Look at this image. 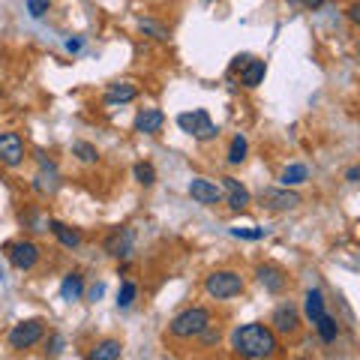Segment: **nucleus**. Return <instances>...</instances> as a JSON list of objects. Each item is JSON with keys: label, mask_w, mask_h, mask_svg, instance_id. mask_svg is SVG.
Returning a JSON list of instances; mask_svg holds the SVG:
<instances>
[{"label": "nucleus", "mask_w": 360, "mask_h": 360, "mask_svg": "<svg viewBox=\"0 0 360 360\" xmlns=\"http://www.w3.org/2000/svg\"><path fill=\"white\" fill-rule=\"evenodd\" d=\"M276 333L267 328L262 321H252V324H240L238 330L231 333V352L238 357L246 360H264V357H274L276 354Z\"/></svg>", "instance_id": "nucleus-1"}, {"label": "nucleus", "mask_w": 360, "mask_h": 360, "mask_svg": "<svg viewBox=\"0 0 360 360\" xmlns=\"http://www.w3.org/2000/svg\"><path fill=\"white\" fill-rule=\"evenodd\" d=\"M207 324H210V312L205 307H189L172 321V328L168 330H172L174 340H193V336H198Z\"/></svg>", "instance_id": "nucleus-2"}, {"label": "nucleus", "mask_w": 360, "mask_h": 360, "mask_svg": "<svg viewBox=\"0 0 360 360\" xmlns=\"http://www.w3.org/2000/svg\"><path fill=\"white\" fill-rule=\"evenodd\" d=\"M205 288H207L210 297L229 300V297H238L243 291V279H240V274H234V270H213V274L205 279Z\"/></svg>", "instance_id": "nucleus-3"}, {"label": "nucleus", "mask_w": 360, "mask_h": 360, "mask_svg": "<svg viewBox=\"0 0 360 360\" xmlns=\"http://www.w3.org/2000/svg\"><path fill=\"white\" fill-rule=\"evenodd\" d=\"M177 127L189 132V135H195L198 141H210V139H217L219 129H217V123L210 120V115L205 108H195V111H184V115H177Z\"/></svg>", "instance_id": "nucleus-4"}, {"label": "nucleus", "mask_w": 360, "mask_h": 360, "mask_svg": "<svg viewBox=\"0 0 360 360\" xmlns=\"http://www.w3.org/2000/svg\"><path fill=\"white\" fill-rule=\"evenodd\" d=\"M45 336V321L42 319H27L18 321L13 330H9V348L15 352H25V348H33Z\"/></svg>", "instance_id": "nucleus-5"}, {"label": "nucleus", "mask_w": 360, "mask_h": 360, "mask_svg": "<svg viewBox=\"0 0 360 360\" xmlns=\"http://www.w3.org/2000/svg\"><path fill=\"white\" fill-rule=\"evenodd\" d=\"M6 258H9V264H13V267L30 270V267H37V262H39V246L33 243V240L6 243Z\"/></svg>", "instance_id": "nucleus-6"}, {"label": "nucleus", "mask_w": 360, "mask_h": 360, "mask_svg": "<svg viewBox=\"0 0 360 360\" xmlns=\"http://www.w3.org/2000/svg\"><path fill=\"white\" fill-rule=\"evenodd\" d=\"M0 162L6 168H18L25 162V141L18 132H0Z\"/></svg>", "instance_id": "nucleus-7"}, {"label": "nucleus", "mask_w": 360, "mask_h": 360, "mask_svg": "<svg viewBox=\"0 0 360 360\" xmlns=\"http://www.w3.org/2000/svg\"><path fill=\"white\" fill-rule=\"evenodd\" d=\"M189 195H193V201H198V205L213 207V205L222 201V189L217 184H210V180H205V177H193L189 180Z\"/></svg>", "instance_id": "nucleus-8"}, {"label": "nucleus", "mask_w": 360, "mask_h": 360, "mask_svg": "<svg viewBox=\"0 0 360 360\" xmlns=\"http://www.w3.org/2000/svg\"><path fill=\"white\" fill-rule=\"evenodd\" d=\"M132 243H135V231L132 229H115L105 238V252L111 258H127L132 252Z\"/></svg>", "instance_id": "nucleus-9"}, {"label": "nucleus", "mask_w": 360, "mask_h": 360, "mask_svg": "<svg viewBox=\"0 0 360 360\" xmlns=\"http://www.w3.org/2000/svg\"><path fill=\"white\" fill-rule=\"evenodd\" d=\"M262 205H267L270 210H295L300 205V195L291 193L288 186H283V189H264V193H262Z\"/></svg>", "instance_id": "nucleus-10"}, {"label": "nucleus", "mask_w": 360, "mask_h": 360, "mask_svg": "<svg viewBox=\"0 0 360 360\" xmlns=\"http://www.w3.org/2000/svg\"><path fill=\"white\" fill-rule=\"evenodd\" d=\"M270 324H274V333H283V336H291V333H297V328H300V319H297V309L295 307H276V312H274V319H270Z\"/></svg>", "instance_id": "nucleus-11"}, {"label": "nucleus", "mask_w": 360, "mask_h": 360, "mask_svg": "<svg viewBox=\"0 0 360 360\" xmlns=\"http://www.w3.org/2000/svg\"><path fill=\"white\" fill-rule=\"evenodd\" d=\"M165 123V115L160 108H141L139 115H135V132H144V135H156L162 129Z\"/></svg>", "instance_id": "nucleus-12"}, {"label": "nucleus", "mask_w": 360, "mask_h": 360, "mask_svg": "<svg viewBox=\"0 0 360 360\" xmlns=\"http://www.w3.org/2000/svg\"><path fill=\"white\" fill-rule=\"evenodd\" d=\"M222 186H225V193H229V207L231 210H246L250 207V189H246L240 180L222 177Z\"/></svg>", "instance_id": "nucleus-13"}, {"label": "nucleus", "mask_w": 360, "mask_h": 360, "mask_svg": "<svg viewBox=\"0 0 360 360\" xmlns=\"http://www.w3.org/2000/svg\"><path fill=\"white\" fill-rule=\"evenodd\" d=\"M258 283H262L270 295H279V291L285 288L288 276L279 267H274V264H262V267H258Z\"/></svg>", "instance_id": "nucleus-14"}, {"label": "nucleus", "mask_w": 360, "mask_h": 360, "mask_svg": "<svg viewBox=\"0 0 360 360\" xmlns=\"http://www.w3.org/2000/svg\"><path fill=\"white\" fill-rule=\"evenodd\" d=\"M139 96V87L132 82H117V84H108V94H105V105H123V103H132Z\"/></svg>", "instance_id": "nucleus-15"}, {"label": "nucleus", "mask_w": 360, "mask_h": 360, "mask_svg": "<svg viewBox=\"0 0 360 360\" xmlns=\"http://www.w3.org/2000/svg\"><path fill=\"white\" fill-rule=\"evenodd\" d=\"M33 186H37L42 195H51L54 189H58V168H54V162L42 160V172L37 174V180H33Z\"/></svg>", "instance_id": "nucleus-16"}, {"label": "nucleus", "mask_w": 360, "mask_h": 360, "mask_svg": "<svg viewBox=\"0 0 360 360\" xmlns=\"http://www.w3.org/2000/svg\"><path fill=\"white\" fill-rule=\"evenodd\" d=\"M49 229H51V234L58 238L66 250H75V246H82V234H78L75 229H70L66 222H58V219H51L49 222Z\"/></svg>", "instance_id": "nucleus-17"}, {"label": "nucleus", "mask_w": 360, "mask_h": 360, "mask_svg": "<svg viewBox=\"0 0 360 360\" xmlns=\"http://www.w3.org/2000/svg\"><path fill=\"white\" fill-rule=\"evenodd\" d=\"M264 75H267L264 60H255V58H252V60L240 70V84H243V87H258V84L264 82Z\"/></svg>", "instance_id": "nucleus-18"}, {"label": "nucleus", "mask_w": 360, "mask_h": 360, "mask_svg": "<svg viewBox=\"0 0 360 360\" xmlns=\"http://www.w3.org/2000/svg\"><path fill=\"white\" fill-rule=\"evenodd\" d=\"M82 291H84V276L78 274V270H72V274H66L63 285H60V297H63L66 303H72V300L82 297Z\"/></svg>", "instance_id": "nucleus-19"}, {"label": "nucleus", "mask_w": 360, "mask_h": 360, "mask_svg": "<svg viewBox=\"0 0 360 360\" xmlns=\"http://www.w3.org/2000/svg\"><path fill=\"white\" fill-rule=\"evenodd\" d=\"M303 309H307V319H309L312 324L319 321L324 312H328V309H324V295H321L319 288H309V291H307V303H303Z\"/></svg>", "instance_id": "nucleus-20"}, {"label": "nucleus", "mask_w": 360, "mask_h": 360, "mask_svg": "<svg viewBox=\"0 0 360 360\" xmlns=\"http://www.w3.org/2000/svg\"><path fill=\"white\" fill-rule=\"evenodd\" d=\"M120 354H123V345H120L117 340H103L87 357H90V360H117Z\"/></svg>", "instance_id": "nucleus-21"}, {"label": "nucleus", "mask_w": 360, "mask_h": 360, "mask_svg": "<svg viewBox=\"0 0 360 360\" xmlns=\"http://www.w3.org/2000/svg\"><path fill=\"white\" fill-rule=\"evenodd\" d=\"M315 330H319L321 336V342H336V336H340V324H336L333 315L324 312L319 321H315Z\"/></svg>", "instance_id": "nucleus-22"}, {"label": "nucleus", "mask_w": 360, "mask_h": 360, "mask_svg": "<svg viewBox=\"0 0 360 360\" xmlns=\"http://www.w3.org/2000/svg\"><path fill=\"white\" fill-rule=\"evenodd\" d=\"M307 177H309V168L300 165V162H295V165L285 168L279 180H283V186H300V184H307Z\"/></svg>", "instance_id": "nucleus-23"}, {"label": "nucleus", "mask_w": 360, "mask_h": 360, "mask_svg": "<svg viewBox=\"0 0 360 360\" xmlns=\"http://www.w3.org/2000/svg\"><path fill=\"white\" fill-rule=\"evenodd\" d=\"M246 150H250V144H246L243 135H234L231 139V148H229V165H240L246 160Z\"/></svg>", "instance_id": "nucleus-24"}, {"label": "nucleus", "mask_w": 360, "mask_h": 360, "mask_svg": "<svg viewBox=\"0 0 360 360\" xmlns=\"http://www.w3.org/2000/svg\"><path fill=\"white\" fill-rule=\"evenodd\" d=\"M72 153H75L82 162H87V165L99 160V150L94 148V144H87V141H75V144H72Z\"/></svg>", "instance_id": "nucleus-25"}, {"label": "nucleus", "mask_w": 360, "mask_h": 360, "mask_svg": "<svg viewBox=\"0 0 360 360\" xmlns=\"http://www.w3.org/2000/svg\"><path fill=\"white\" fill-rule=\"evenodd\" d=\"M132 174H135V180H139L141 186H153L156 184V172H153L150 162H139V165L132 168Z\"/></svg>", "instance_id": "nucleus-26"}, {"label": "nucleus", "mask_w": 360, "mask_h": 360, "mask_svg": "<svg viewBox=\"0 0 360 360\" xmlns=\"http://www.w3.org/2000/svg\"><path fill=\"white\" fill-rule=\"evenodd\" d=\"M135 295H139V288H135V283H129V279H127V283L120 285V291H117V307L120 309H129Z\"/></svg>", "instance_id": "nucleus-27"}, {"label": "nucleus", "mask_w": 360, "mask_h": 360, "mask_svg": "<svg viewBox=\"0 0 360 360\" xmlns=\"http://www.w3.org/2000/svg\"><path fill=\"white\" fill-rule=\"evenodd\" d=\"M141 30H144V33H150V37H153V39H160V42L168 39V30H165L162 25H156V21H141Z\"/></svg>", "instance_id": "nucleus-28"}, {"label": "nucleus", "mask_w": 360, "mask_h": 360, "mask_svg": "<svg viewBox=\"0 0 360 360\" xmlns=\"http://www.w3.org/2000/svg\"><path fill=\"white\" fill-rule=\"evenodd\" d=\"M49 9H51V0H27V13L33 18H42Z\"/></svg>", "instance_id": "nucleus-29"}, {"label": "nucleus", "mask_w": 360, "mask_h": 360, "mask_svg": "<svg viewBox=\"0 0 360 360\" xmlns=\"http://www.w3.org/2000/svg\"><path fill=\"white\" fill-rule=\"evenodd\" d=\"M234 238H243V240H262L264 238V229H231Z\"/></svg>", "instance_id": "nucleus-30"}, {"label": "nucleus", "mask_w": 360, "mask_h": 360, "mask_svg": "<svg viewBox=\"0 0 360 360\" xmlns=\"http://www.w3.org/2000/svg\"><path fill=\"white\" fill-rule=\"evenodd\" d=\"M252 60V54H238V58H234L231 60V72H238V70H243V66L246 63H250Z\"/></svg>", "instance_id": "nucleus-31"}, {"label": "nucleus", "mask_w": 360, "mask_h": 360, "mask_svg": "<svg viewBox=\"0 0 360 360\" xmlns=\"http://www.w3.org/2000/svg\"><path fill=\"white\" fill-rule=\"evenodd\" d=\"M103 295H105V285H103V283H96L94 288H90V291H87V297H90V300H94V303H96L99 297H103Z\"/></svg>", "instance_id": "nucleus-32"}, {"label": "nucleus", "mask_w": 360, "mask_h": 360, "mask_svg": "<svg viewBox=\"0 0 360 360\" xmlns=\"http://www.w3.org/2000/svg\"><path fill=\"white\" fill-rule=\"evenodd\" d=\"M60 348H63V336L54 333V336H51V348H49V352H51V354H60Z\"/></svg>", "instance_id": "nucleus-33"}, {"label": "nucleus", "mask_w": 360, "mask_h": 360, "mask_svg": "<svg viewBox=\"0 0 360 360\" xmlns=\"http://www.w3.org/2000/svg\"><path fill=\"white\" fill-rule=\"evenodd\" d=\"M82 45H84V39H78V37L75 39H66V51L75 54V51H82Z\"/></svg>", "instance_id": "nucleus-34"}, {"label": "nucleus", "mask_w": 360, "mask_h": 360, "mask_svg": "<svg viewBox=\"0 0 360 360\" xmlns=\"http://www.w3.org/2000/svg\"><path fill=\"white\" fill-rule=\"evenodd\" d=\"M300 4L307 6V9H319V6H324V4H328V0H300Z\"/></svg>", "instance_id": "nucleus-35"}, {"label": "nucleus", "mask_w": 360, "mask_h": 360, "mask_svg": "<svg viewBox=\"0 0 360 360\" xmlns=\"http://www.w3.org/2000/svg\"><path fill=\"white\" fill-rule=\"evenodd\" d=\"M357 177H360V168H348V174H345L348 184H357Z\"/></svg>", "instance_id": "nucleus-36"}, {"label": "nucleus", "mask_w": 360, "mask_h": 360, "mask_svg": "<svg viewBox=\"0 0 360 360\" xmlns=\"http://www.w3.org/2000/svg\"><path fill=\"white\" fill-rule=\"evenodd\" d=\"M348 18H352V21H360V6H357V4L348 9Z\"/></svg>", "instance_id": "nucleus-37"}]
</instances>
